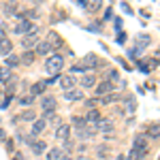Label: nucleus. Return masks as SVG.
Returning <instances> with one entry per match:
<instances>
[{
  "mask_svg": "<svg viewBox=\"0 0 160 160\" xmlns=\"http://www.w3.org/2000/svg\"><path fill=\"white\" fill-rule=\"evenodd\" d=\"M62 66H64V56H60V53H53V56H49V60L45 62V68H47V73H58V71H62Z\"/></svg>",
  "mask_w": 160,
  "mask_h": 160,
  "instance_id": "nucleus-1",
  "label": "nucleus"
},
{
  "mask_svg": "<svg viewBox=\"0 0 160 160\" xmlns=\"http://www.w3.org/2000/svg\"><path fill=\"white\" fill-rule=\"evenodd\" d=\"M13 30H15V34H28V32H32L37 28H32V22L30 19H19V24L15 26Z\"/></svg>",
  "mask_w": 160,
  "mask_h": 160,
  "instance_id": "nucleus-2",
  "label": "nucleus"
},
{
  "mask_svg": "<svg viewBox=\"0 0 160 160\" xmlns=\"http://www.w3.org/2000/svg\"><path fill=\"white\" fill-rule=\"evenodd\" d=\"M37 43H38L37 30H32V32H28V34H26V37L22 38V47H24V49H28V51H30V47H34Z\"/></svg>",
  "mask_w": 160,
  "mask_h": 160,
  "instance_id": "nucleus-3",
  "label": "nucleus"
},
{
  "mask_svg": "<svg viewBox=\"0 0 160 160\" xmlns=\"http://www.w3.org/2000/svg\"><path fill=\"white\" fill-rule=\"evenodd\" d=\"M51 49H53V45H51L49 41H38V43H37V47H34V53L47 56V53H51Z\"/></svg>",
  "mask_w": 160,
  "mask_h": 160,
  "instance_id": "nucleus-4",
  "label": "nucleus"
},
{
  "mask_svg": "<svg viewBox=\"0 0 160 160\" xmlns=\"http://www.w3.org/2000/svg\"><path fill=\"white\" fill-rule=\"evenodd\" d=\"M41 107H43L45 113H51V111L56 109V98L53 96H43L41 98Z\"/></svg>",
  "mask_w": 160,
  "mask_h": 160,
  "instance_id": "nucleus-5",
  "label": "nucleus"
},
{
  "mask_svg": "<svg viewBox=\"0 0 160 160\" xmlns=\"http://www.w3.org/2000/svg\"><path fill=\"white\" fill-rule=\"evenodd\" d=\"M81 66L83 68H96V66H100V62L94 53H88L86 58H83V62H81Z\"/></svg>",
  "mask_w": 160,
  "mask_h": 160,
  "instance_id": "nucleus-6",
  "label": "nucleus"
},
{
  "mask_svg": "<svg viewBox=\"0 0 160 160\" xmlns=\"http://www.w3.org/2000/svg\"><path fill=\"white\" fill-rule=\"evenodd\" d=\"M64 98L71 100V102H75V100H81V98H83V90H77V88H73V90L64 92Z\"/></svg>",
  "mask_w": 160,
  "mask_h": 160,
  "instance_id": "nucleus-7",
  "label": "nucleus"
},
{
  "mask_svg": "<svg viewBox=\"0 0 160 160\" xmlns=\"http://www.w3.org/2000/svg\"><path fill=\"white\" fill-rule=\"evenodd\" d=\"M30 148H32V152H34L37 156H41V154H45L47 143H45V141H41V139H38V141H34V139H32V141H30Z\"/></svg>",
  "mask_w": 160,
  "mask_h": 160,
  "instance_id": "nucleus-8",
  "label": "nucleus"
},
{
  "mask_svg": "<svg viewBox=\"0 0 160 160\" xmlns=\"http://www.w3.org/2000/svg\"><path fill=\"white\" fill-rule=\"evenodd\" d=\"M71 135V128L66 126V124H60L58 128H56V139H60V141H66Z\"/></svg>",
  "mask_w": 160,
  "mask_h": 160,
  "instance_id": "nucleus-9",
  "label": "nucleus"
},
{
  "mask_svg": "<svg viewBox=\"0 0 160 160\" xmlns=\"http://www.w3.org/2000/svg\"><path fill=\"white\" fill-rule=\"evenodd\" d=\"M75 83H77V81H75V77H73V75H64V77H60V86L64 88L66 92H68V90H73Z\"/></svg>",
  "mask_w": 160,
  "mask_h": 160,
  "instance_id": "nucleus-10",
  "label": "nucleus"
},
{
  "mask_svg": "<svg viewBox=\"0 0 160 160\" xmlns=\"http://www.w3.org/2000/svg\"><path fill=\"white\" fill-rule=\"evenodd\" d=\"M113 90H115V86H113L111 81H102V83L96 88V94H98V96H105V94H109Z\"/></svg>",
  "mask_w": 160,
  "mask_h": 160,
  "instance_id": "nucleus-11",
  "label": "nucleus"
},
{
  "mask_svg": "<svg viewBox=\"0 0 160 160\" xmlns=\"http://www.w3.org/2000/svg\"><path fill=\"white\" fill-rule=\"evenodd\" d=\"M96 126H98V130H100V132H111L115 124H113V120H109V118H107V120H100V122L96 124Z\"/></svg>",
  "mask_w": 160,
  "mask_h": 160,
  "instance_id": "nucleus-12",
  "label": "nucleus"
},
{
  "mask_svg": "<svg viewBox=\"0 0 160 160\" xmlns=\"http://www.w3.org/2000/svg\"><path fill=\"white\" fill-rule=\"evenodd\" d=\"M45 88H47V81H38V83H34V86L30 88V96L34 98L37 94H43V92H45Z\"/></svg>",
  "mask_w": 160,
  "mask_h": 160,
  "instance_id": "nucleus-13",
  "label": "nucleus"
},
{
  "mask_svg": "<svg viewBox=\"0 0 160 160\" xmlns=\"http://www.w3.org/2000/svg\"><path fill=\"white\" fill-rule=\"evenodd\" d=\"M45 128H47V122L45 120H34L32 122V135H41Z\"/></svg>",
  "mask_w": 160,
  "mask_h": 160,
  "instance_id": "nucleus-14",
  "label": "nucleus"
},
{
  "mask_svg": "<svg viewBox=\"0 0 160 160\" xmlns=\"http://www.w3.org/2000/svg\"><path fill=\"white\" fill-rule=\"evenodd\" d=\"M11 49H13V43L9 38H2V41H0V53H2V56H9Z\"/></svg>",
  "mask_w": 160,
  "mask_h": 160,
  "instance_id": "nucleus-15",
  "label": "nucleus"
},
{
  "mask_svg": "<svg viewBox=\"0 0 160 160\" xmlns=\"http://www.w3.org/2000/svg\"><path fill=\"white\" fill-rule=\"evenodd\" d=\"M96 86V77L94 75H86L83 79H81V88L86 90V88H94Z\"/></svg>",
  "mask_w": 160,
  "mask_h": 160,
  "instance_id": "nucleus-16",
  "label": "nucleus"
},
{
  "mask_svg": "<svg viewBox=\"0 0 160 160\" xmlns=\"http://www.w3.org/2000/svg\"><path fill=\"white\" fill-rule=\"evenodd\" d=\"M86 122L98 124V122H100V113H98L96 109H90V113H88V118H86Z\"/></svg>",
  "mask_w": 160,
  "mask_h": 160,
  "instance_id": "nucleus-17",
  "label": "nucleus"
},
{
  "mask_svg": "<svg viewBox=\"0 0 160 160\" xmlns=\"http://www.w3.org/2000/svg\"><path fill=\"white\" fill-rule=\"evenodd\" d=\"M17 120H26V122H34V120H37V113H34V111H30V109H26L24 113H22V115L17 118Z\"/></svg>",
  "mask_w": 160,
  "mask_h": 160,
  "instance_id": "nucleus-18",
  "label": "nucleus"
},
{
  "mask_svg": "<svg viewBox=\"0 0 160 160\" xmlns=\"http://www.w3.org/2000/svg\"><path fill=\"white\" fill-rule=\"evenodd\" d=\"M62 156V149H58V148H51L49 152H47V156H45V158L47 160H58Z\"/></svg>",
  "mask_w": 160,
  "mask_h": 160,
  "instance_id": "nucleus-19",
  "label": "nucleus"
},
{
  "mask_svg": "<svg viewBox=\"0 0 160 160\" xmlns=\"http://www.w3.org/2000/svg\"><path fill=\"white\" fill-rule=\"evenodd\" d=\"M149 43H152L149 34H139V37H137V45H139V47H145V45H149Z\"/></svg>",
  "mask_w": 160,
  "mask_h": 160,
  "instance_id": "nucleus-20",
  "label": "nucleus"
},
{
  "mask_svg": "<svg viewBox=\"0 0 160 160\" xmlns=\"http://www.w3.org/2000/svg\"><path fill=\"white\" fill-rule=\"evenodd\" d=\"M11 79H13L11 71H9L7 66H2V68H0V81H11Z\"/></svg>",
  "mask_w": 160,
  "mask_h": 160,
  "instance_id": "nucleus-21",
  "label": "nucleus"
},
{
  "mask_svg": "<svg viewBox=\"0 0 160 160\" xmlns=\"http://www.w3.org/2000/svg\"><path fill=\"white\" fill-rule=\"evenodd\" d=\"M17 64H19V58H17V56H7V68H9V71L15 68Z\"/></svg>",
  "mask_w": 160,
  "mask_h": 160,
  "instance_id": "nucleus-22",
  "label": "nucleus"
},
{
  "mask_svg": "<svg viewBox=\"0 0 160 160\" xmlns=\"http://www.w3.org/2000/svg\"><path fill=\"white\" fill-rule=\"evenodd\" d=\"M73 124H75V128H77V130H83V128H86V118H73Z\"/></svg>",
  "mask_w": 160,
  "mask_h": 160,
  "instance_id": "nucleus-23",
  "label": "nucleus"
},
{
  "mask_svg": "<svg viewBox=\"0 0 160 160\" xmlns=\"http://www.w3.org/2000/svg\"><path fill=\"white\" fill-rule=\"evenodd\" d=\"M19 62H24V64H32V62H34V51H26Z\"/></svg>",
  "mask_w": 160,
  "mask_h": 160,
  "instance_id": "nucleus-24",
  "label": "nucleus"
},
{
  "mask_svg": "<svg viewBox=\"0 0 160 160\" xmlns=\"http://www.w3.org/2000/svg\"><path fill=\"white\" fill-rule=\"evenodd\" d=\"M32 96H30V94H28V96H22V98H19V105H22V107H30V105H32Z\"/></svg>",
  "mask_w": 160,
  "mask_h": 160,
  "instance_id": "nucleus-25",
  "label": "nucleus"
},
{
  "mask_svg": "<svg viewBox=\"0 0 160 160\" xmlns=\"http://www.w3.org/2000/svg\"><path fill=\"white\" fill-rule=\"evenodd\" d=\"M149 135H152V139H158V124H154L149 128Z\"/></svg>",
  "mask_w": 160,
  "mask_h": 160,
  "instance_id": "nucleus-26",
  "label": "nucleus"
},
{
  "mask_svg": "<svg viewBox=\"0 0 160 160\" xmlns=\"http://www.w3.org/2000/svg\"><path fill=\"white\" fill-rule=\"evenodd\" d=\"M98 7H100V2H96V0H94L92 4H86V9H88V11H98Z\"/></svg>",
  "mask_w": 160,
  "mask_h": 160,
  "instance_id": "nucleus-27",
  "label": "nucleus"
},
{
  "mask_svg": "<svg viewBox=\"0 0 160 160\" xmlns=\"http://www.w3.org/2000/svg\"><path fill=\"white\" fill-rule=\"evenodd\" d=\"M107 154H109V148H105V145H102V148H98V156H102V158H105Z\"/></svg>",
  "mask_w": 160,
  "mask_h": 160,
  "instance_id": "nucleus-28",
  "label": "nucleus"
},
{
  "mask_svg": "<svg viewBox=\"0 0 160 160\" xmlns=\"http://www.w3.org/2000/svg\"><path fill=\"white\" fill-rule=\"evenodd\" d=\"M15 9H17V4H7V13H13Z\"/></svg>",
  "mask_w": 160,
  "mask_h": 160,
  "instance_id": "nucleus-29",
  "label": "nucleus"
},
{
  "mask_svg": "<svg viewBox=\"0 0 160 160\" xmlns=\"http://www.w3.org/2000/svg\"><path fill=\"white\" fill-rule=\"evenodd\" d=\"M94 105H98V100L94 98V100H88V107H90V109H94Z\"/></svg>",
  "mask_w": 160,
  "mask_h": 160,
  "instance_id": "nucleus-30",
  "label": "nucleus"
},
{
  "mask_svg": "<svg viewBox=\"0 0 160 160\" xmlns=\"http://www.w3.org/2000/svg\"><path fill=\"white\" fill-rule=\"evenodd\" d=\"M109 77H111V79H118L120 75H118V71H109Z\"/></svg>",
  "mask_w": 160,
  "mask_h": 160,
  "instance_id": "nucleus-31",
  "label": "nucleus"
},
{
  "mask_svg": "<svg viewBox=\"0 0 160 160\" xmlns=\"http://www.w3.org/2000/svg\"><path fill=\"white\" fill-rule=\"evenodd\" d=\"M9 105H11V96H9V98L4 100V102H2V109H7V107H9Z\"/></svg>",
  "mask_w": 160,
  "mask_h": 160,
  "instance_id": "nucleus-32",
  "label": "nucleus"
},
{
  "mask_svg": "<svg viewBox=\"0 0 160 160\" xmlns=\"http://www.w3.org/2000/svg\"><path fill=\"white\" fill-rule=\"evenodd\" d=\"M58 160H71V156L68 154H62V158H58Z\"/></svg>",
  "mask_w": 160,
  "mask_h": 160,
  "instance_id": "nucleus-33",
  "label": "nucleus"
},
{
  "mask_svg": "<svg viewBox=\"0 0 160 160\" xmlns=\"http://www.w3.org/2000/svg\"><path fill=\"white\" fill-rule=\"evenodd\" d=\"M0 139H7V132L4 130H0Z\"/></svg>",
  "mask_w": 160,
  "mask_h": 160,
  "instance_id": "nucleus-34",
  "label": "nucleus"
},
{
  "mask_svg": "<svg viewBox=\"0 0 160 160\" xmlns=\"http://www.w3.org/2000/svg\"><path fill=\"white\" fill-rule=\"evenodd\" d=\"M118 160H130L128 156H118Z\"/></svg>",
  "mask_w": 160,
  "mask_h": 160,
  "instance_id": "nucleus-35",
  "label": "nucleus"
},
{
  "mask_svg": "<svg viewBox=\"0 0 160 160\" xmlns=\"http://www.w3.org/2000/svg\"><path fill=\"white\" fill-rule=\"evenodd\" d=\"M0 100H2V90H0Z\"/></svg>",
  "mask_w": 160,
  "mask_h": 160,
  "instance_id": "nucleus-36",
  "label": "nucleus"
}]
</instances>
